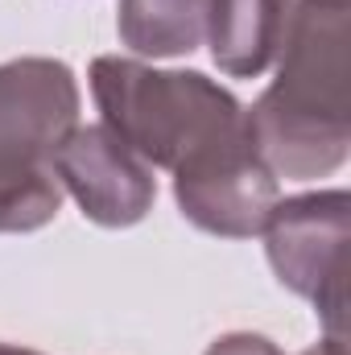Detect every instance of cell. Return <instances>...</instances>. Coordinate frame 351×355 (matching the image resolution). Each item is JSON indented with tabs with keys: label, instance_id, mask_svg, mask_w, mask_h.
I'll list each match as a JSON object with an SVG mask.
<instances>
[{
	"label": "cell",
	"instance_id": "cell-8",
	"mask_svg": "<svg viewBox=\"0 0 351 355\" xmlns=\"http://www.w3.org/2000/svg\"><path fill=\"white\" fill-rule=\"evenodd\" d=\"M120 42L141 58H182L207 37V0H120Z\"/></svg>",
	"mask_w": 351,
	"mask_h": 355
},
{
	"label": "cell",
	"instance_id": "cell-10",
	"mask_svg": "<svg viewBox=\"0 0 351 355\" xmlns=\"http://www.w3.org/2000/svg\"><path fill=\"white\" fill-rule=\"evenodd\" d=\"M0 355H42L33 347H17V343H0Z\"/></svg>",
	"mask_w": 351,
	"mask_h": 355
},
{
	"label": "cell",
	"instance_id": "cell-2",
	"mask_svg": "<svg viewBox=\"0 0 351 355\" xmlns=\"http://www.w3.org/2000/svg\"><path fill=\"white\" fill-rule=\"evenodd\" d=\"M91 95L112 128L153 170H182L248 137L244 103L203 71H157L141 58L99 54Z\"/></svg>",
	"mask_w": 351,
	"mask_h": 355
},
{
	"label": "cell",
	"instance_id": "cell-3",
	"mask_svg": "<svg viewBox=\"0 0 351 355\" xmlns=\"http://www.w3.org/2000/svg\"><path fill=\"white\" fill-rule=\"evenodd\" d=\"M79 79L58 58L0 62V236L58 219L54 157L79 128Z\"/></svg>",
	"mask_w": 351,
	"mask_h": 355
},
{
	"label": "cell",
	"instance_id": "cell-1",
	"mask_svg": "<svg viewBox=\"0 0 351 355\" xmlns=\"http://www.w3.org/2000/svg\"><path fill=\"white\" fill-rule=\"evenodd\" d=\"M351 4L293 0L277 79L248 116V137L277 178L310 182L335 174L351 153Z\"/></svg>",
	"mask_w": 351,
	"mask_h": 355
},
{
	"label": "cell",
	"instance_id": "cell-9",
	"mask_svg": "<svg viewBox=\"0 0 351 355\" xmlns=\"http://www.w3.org/2000/svg\"><path fill=\"white\" fill-rule=\"evenodd\" d=\"M207 355H285L273 339H264V335H252V331H232V335H219ZM302 355H348V339H323V343H314V347H306Z\"/></svg>",
	"mask_w": 351,
	"mask_h": 355
},
{
	"label": "cell",
	"instance_id": "cell-7",
	"mask_svg": "<svg viewBox=\"0 0 351 355\" xmlns=\"http://www.w3.org/2000/svg\"><path fill=\"white\" fill-rule=\"evenodd\" d=\"M293 0H207L211 62L228 79H261L273 67Z\"/></svg>",
	"mask_w": 351,
	"mask_h": 355
},
{
	"label": "cell",
	"instance_id": "cell-5",
	"mask_svg": "<svg viewBox=\"0 0 351 355\" xmlns=\"http://www.w3.org/2000/svg\"><path fill=\"white\" fill-rule=\"evenodd\" d=\"M277 174L268 170L252 137L215 149L174 170V202L186 223L223 240H252L277 202Z\"/></svg>",
	"mask_w": 351,
	"mask_h": 355
},
{
	"label": "cell",
	"instance_id": "cell-6",
	"mask_svg": "<svg viewBox=\"0 0 351 355\" xmlns=\"http://www.w3.org/2000/svg\"><path fill=\"white\" fill-rule=\"evenodd\" d=\"M54 174L95 227H137L157 202L153 166L103 124H79L62 141Z\"/></svg>",
	"mask_w": 351,
	"mask_h": 355
},
{
	"label": "cell",
	"instance_id": "cell-4",
	"mask_svg": "<svg viewBox=\"0 0 351 355\" xmlns=\"http://www.w3.org/2000/svg\"><path fill=\"white\" fill-rule=\"evenodd\" d=\"M261 236L277 281L314 306L331 339H348V190H310L277 198Z\"/></svg>",
	"mask_w": 351,
	"mask_h": 355
}]
</instances>
